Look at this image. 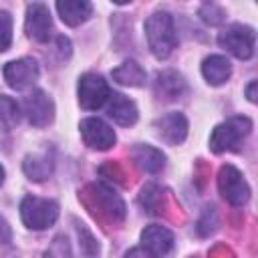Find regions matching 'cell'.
<instances>
[{"label": "cell", "mask_w": 258, "mask_h": 258, "mask_svg": "<svg viewBox=\"0 0 258 258\" xmlns=\"http://www.w3.org/2000/svg\"><path fill=\"white\" fill-rule=\"evenodd\" d=\"M145 36H147V44H149L153 56H157V58H167L173 52V48L177 46L173 18L163 10L153 12L145 20Z\"/></svg>", "instance_id": "obj_1"}, {"label": "cell", "mask_w": 258, "mask_h": 258, "mask_svg": "<svg viewBox=\"0 0 258 258\" xmlns=\"http://www.w3.org/2000/svg\"><path fill=\"white\" fill-rule=\"evenodd\" d=\"M250 129H252V121L248 117H230L228 121L214 127L210 135V149L214 153L238 151L242 139L250 133Z\"/></svg>", "instance_id": "obj_2"}, {"label": "cell", "mask_w": 258, "mask_h": 258, "mask_svg": "<svg viewBox=\"0 0 258 258\" xmlns=\"http://www.w3.org/2000/svg\"><path fill=\"white\" fill-rule=\"evenodd\" d=\"M20 218H22L24 226L30 230L50 228L58 218V204L54 200L26 196L20 204Z\"/></svg>", "instance_id": "obj_3"}, {"label": "cell", "mask_w": 258, "mask_h": 258, "mask_svg": "<svg viewBox=\"0 0 258 258\" xmlns=\"http://www.w3.org/2000/svg\"><path fill=\"white\" fill-rule=\"evenodd\" d=\"M218 44L240 60H248L254 54L256 34L246 24H230L218 34Z\"/></svg>", "instance_id": "obj_4"}, {"label": "cell", "mask_w": 258, "mask_h": 258, "mask_svg": "<svg viewBox=\"0 0 258 258\" xmlns=\"http://www.w3.org/2000/svg\"><path fill=\"white\" fill-rule=\"evenodd\" d=\"M111 97L107 81L97 73H85L79 79V105L87 111L101 109Z\"/></svg>", "instance_id": "obj_5"}, {"label": "cell", "mask_w": 258, "mask_h": 258, "mask_svg": "<svg viewBox=\"0 0 258 258\" xmlns=\"http://www.w3.org/2000/svg\"><path fill=\"white\" fill-rule=\"evenodd\" d=\"M218 189L222 198L232 206H244L250 198V187L234 165H222L218 173Z\"/></svg>", "instance_id": "obj_6"}, {"label": "cell", "mask_w": 258, "mask_h": 258, "mask_svg": "<svg viewBox=\"0 0 258 258\" xmlns=\"http://www.w3.org/2000/svg\"><path fill=\"white\" fill-rule=\"evenodd\" d=\"M26 34L36 42H48L52 36V18L42 2H32L26 6V20H24Z\"/></svg>", "instance_id": "obj_7"}, {"label": "cell", "mask_w": 258, "mask_h": 258, "mask_svg": "<svg viewBox=\"0 0 258 258\" xmlns=\"http://www.w3.org/2000/svg\"><path fill=\"white\" fill-rule=\"evenodd\" d=\"M81 129V135H83V141L91 147V149H97V151H105L109 147L115 145V131L99 117H87L81 121L79 125Z\"/></svg>", "instance_id": "obj_8"}, {"label": "cell", "mask_w": 258, "mask_h": 258, "mask_svg": "<svg viewBox=\"0 0 258 258\" xmlns=\"http://www.w3.org/2000/svg\"><path fill=\"white\" fill-rule=\"evenodd\" d=\"M38 75H40L38 64L32 58H18V60H10L4 64V81L8 83V87L16 91H22L34 85Z\"/></svg>", "instance_id": "obj_9"}, {"label": "cell", "mask_w": 258, "mask_h": 258, "mask_svg": "<svg viewBox=\"0 0 258 258\" xmlns=\"http://www.w3.org/2000/svg\"><path fill=\"white\" fill-rule=\"evenodd\" d=\"M24 113L34 127H46L54 119V103L44 91L34 89L24 99Z\"/></svg>", "instance_id": "obj_10"}, {"label": "cell", "mask_w": 258, "mask_h": 258, "mask_svg": "<svg viewBox=\"0 0 258 258\" xmlns=\"http://www.w3.org/2000/svg\"><path fill=\"white\" fill-rule=\"evenodd\" d=\"M141 244L151 256L165 258L173 250V234L163 226L151 224L141 232Z\"/></svg>", "instance_id": "obj_11"}, {"label": "cell", "mask_w": 258, "mask_h": 258, "mask_svg": "<svg viewBox=\"0 0 258 258\" xmlns=\"http://www.w3.org/2000/svg\"><path fill=\"white\" fill-rule=\"evenodd\" d=\"M157 133L169 145H179L187 135V121L181 113H167L155 123Z\"/></svg>", "instance_id": "obj_12"}, {"label": "cell", "mask_w": 258, "mask_h": 258, "mask_svg": "<svg viewBox=\"0 0 258 258\" xmlns=\"http://www.w3.org/2000/svg\"><path fill=\"white\" fill-rule=\"evenodd\" d=\"M107 115H109L115 123H119V125H123V127H129V125H133V123L137 121V107H135V103H133L131 99H127L125 95H121V93H111V97H109V101H107Z\"/></svg>", "instance_id": "obj_13"}, {"label": "cell", "mask_w": 258, "mask_h": 258, "mask_svg": "<svg viewBox=\"0 0 258 258\" xmlns=\"http://www.w3.org/2000/svg\"><path fill=\"white\" fill-rule=\"evenodd\" d=\"M56 12L64 24L79 26L89 20V16L93 12V4L87 0H64V2L60 0V2H56Z\"/></svg>", "instance_id": "obj_14"}, {"label": "cell", "mask_w": 258, "mask_h": 258, "mask_svg": "<svg viewBox=\"0 0 258 258\" xmlns=\"http://www.w3.org/2000/svg\"><path fill=\"white\" fill-rule=\"evenodd\" d=\"M131 157L135 165L145 173H159L165 165V155L157 147H151V145H141V143L135 145L131 149Z\"/></svg>", "instance_id": "obj_15"}, {"label": "cell", "mask_w": 258, "mask_h": 258, "mask_svg": "<svg viewBox=\"0 0 258 258\" xmlns=\"http://www.w3.org/2000/svg\"><path fill=\"white\" fill-rule=\"evenodd\" d=\"M93 196H95V200H97V204L101 206V210L111 218V220H117V222H121L123 218H125V204H123V200L115 194V191H111L107 185H103V183H95L93 185Z\"/></svg>", "instance_id": "obj_16"}, {"label": "cell", "mask_w": 258, "mask_h": 258, "mask_svg": "<svg viewBox=\"0 0 258 258\" xmlns=\"http://www.w3.org/2000/svg\"><path fill=\"white\" fill-rule=\"evenodd\" d=\"M202 75H204V79H206L210 85L218 87V85H224V83L230 79V75H232V64H230V60H228L226 56H222V54H212V56L204 58V62H202Z\"/></svg>", "instance_id": "obj_17"}, {"label": "cell", "mask_w": 258, "mask_h": 258, "mask_svg": "<svg viewBox=\"0 0 258 258\" xmlns=\"http://www.w3.org/2000/svg\"><path fill=\"white\" fill-rule=\"evenodd\" d=\"M52 167H54V161L48 153L26 155L22 161V169L28 175V179H32V181H44L52 173Z\"/></svg>", "instance_id": "obj_18"}, {"label": "cell", "mask_w": 258, "mask_h": 258, "mask_svg": "<svg viewBox=\"0 0 258 258\" xmlns=\"http://www.w3.org/2000/svg\"><path fill=\"white\" fill-rule=\"evenodd\" d=\"M155 91H157L159 97H163L167 101H173V99H179L183 95L185 83H183L181 75H177L173 71H165V73H159L157 75Z\"/></svg>", "instance_id": "obj_19"}, {"label": "cell", "mask_w": 258, "mask_h": 258, "mask_svg": "<svg viewBox=\"0 0 258 258\" xmlns=\"http://www.w3.org/2000/svg\"><path fill=\"white\" fill-rule=\"evenodd\" d=\"M111 77H113V81H117L119 85H125V87H141V85H145V71L135 60L121 62L117 69L111 71Z\"/></svg>", "instance_id": "obj_20"}, {"label": "cell", "mask_w": 258, "mask_h": 258, "mask_svg": "<svg viewBox=\"0 0 258 258\" xmlns=\"http://www.w3.org/2000/svg\"><path fill=\"white\" fill-rule=\"evenodd\" d=\"M20 121V107L18 103L8 97V95H0V127L10 131L18 125Z\"/></svg>", "instance_id": "obj_21"}, {"label": "cell", "mask_w": 258, "mask_h": 258, "mask_svg": "<svg viewBox=\"0 0 258 258\" xmlns=\"http://www.w3.org/2000/svg\"><path fill=\"white\" fill-rule=\"evenodd\" d=\"M44 258H75L69 238L64 234L54 236V240L50 242V246L44 252Z\"/></svg>", "instance_id": "obj_22"}, {"label": "cell", "mask_w": 258, "mask_h": 258, "mask_svg": "<svg viewBox=\"0 0 258 258\" xmlns=\"http://www.w3.org/2000/svg\"><path fill=\"white\" fill-rule=\"evenodd\" d=\"M12 42V16L6 10H0V52L8 50Z\"/></svg>", "instance_id": "obj_23"}, {"label": "cell", "mask_w": 258, "mask_h": 258, "mask_svg": "<svg viewBox=\"0 0 258 258\" xmlns=\"http://www.w3.org/2000/svg\"><path fill=\"white\" fill-rule=\"evenodd\" d=\"M200 18H202L206 24L214 26V24L224 22L226 14H224V10H222L218 4H204V6L200 8Z\"/></svg>", "instance_id": "obj_24"}, {"label": "cell", "mask_w": 258, "mask_h": 258, "mask_svg": "<svg viewBox=\"0 0 258 258\" xmlns=\"http://www.w3.org/2000/svg\"><path fill=\"white\" fill-rule=\"evenodd\" d=\"M77 230H79V238H81V242H83L81 248H83L85 256H87V258H95V256L99 254V244L95 242V238L89 234V230H87L83 224H79Z\"/></svg>", "instance_id": "obj_25"}, {"label": "cell", "mask_w": 258, "mask_h": 258, "mask_svg": "<svg viewBox=\"0 0 258 258\" xmlns=\"http://www.w3.org/2000/svg\"><path fill=\"white\" fill-rule=\"evenodd\" d=\"M10 238H12L10 226H8V222L0 216V244H8V242H10Z\"/></svg>", "instance_id": "obj_26"}, {"label": "cell", "mask_w": 258, "mask_h": 258, "mask_svg": "<svg viewBox=\"0 0 258 258\" xmlns=\"http://www.w3.org/2000/svg\"><path fill=\"white\" fill-rule=\"evenodd\" d=\"M56 44H58V52H60V56L67 58V56L71 54V42H69V38L58 36V38H56Z\"/></svg>", "instance_id": "obj_27"}, {"label": "cell", "mask_w": 258, "mask_h": 258, "mask_svg": "<svg viewBox=\"0 0 258 258\" xmlns=\"http://www.w3.org/2000/svg\"><path fill=\"white\" fill-rule=\"evenodd\" d=\"M125 258H155V256H151L145 248H131V250L125 254Z\"/></svg>", "instance_id": "obj_28"}, {"label": "cell", "mask_w": 258, "mask_h": 258, "mask_svg": "<svg viewBox=\"0 0 258 258\" xmlns=\"http://www.w3.org/2000/svg\"><path fill=\"white\" fill-rule=\"evenodd\" d=\"M256 81H250V85H248V89H246V97H248V101L250 103H256Z\"/></svg>", "instance_id": "obj_29"}, {"label": "cell", "mask_w": 258, "mask_h": 258, "mask_svg": "<svg viewBox=\"0 0 258 258\" xmlns=\"http://www.w3.org/2000/svg\"><path fill=\"white\" fill-rule=\"evenodd\" d=\"M2 183H4V167L0 165V185H2Z\"/></svg>", "instance_id": "obj_30"}]
</instances>
